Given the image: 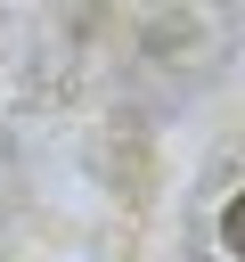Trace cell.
I'll list each match as a JSON object with an SVG mask.
<instances>
[{"mask_svg":"<svg viewBox=\"0 0 245 262\" xmlns=\"http://www.w3.org/2000/svg\"><path fill=\"white\" fill-rule=\"evenodd\" d=\"M220 237H229V254H245V188L229 196V213H220Z\"/></svg>","mask_w":245,"mask_h":262,"instance_id":"cell-1","label":"cell"}]
</instances>
